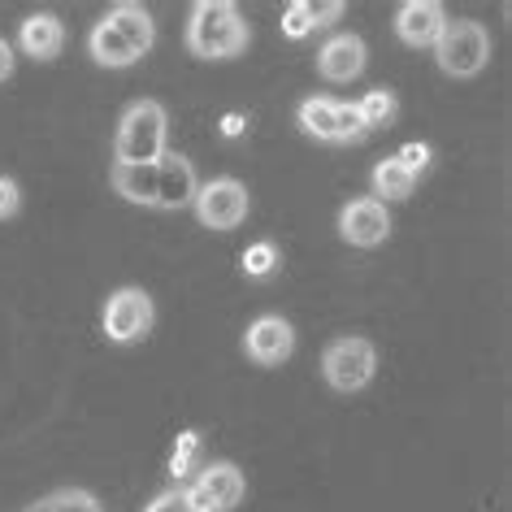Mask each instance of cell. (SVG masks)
<instances>
[{"label":"cell","mask_w":512,"mask_h":512,"mask_svg":"<svg viewBox=\"0 0 512 512\" xmlns=\"http://www.w3.org/2000/svg\"><path fill=\"white\" fill-rule=\"evenodd\" d=\"M335 126H339V144H356L365 139V122H361V109L348 105V100H335Z\"/></svg>","instance_id":"22"},{"label":"cell","mask_w":512,"mask_h":512,"mask_svg":"<svg viewBox=\"0 0 512 512\" xmlns=\"http://www.w3.org/2000/svg\"><path fill=\"white\" fill-rule=\"evenodd\" d=\"M283 35H287V40H304V35H313V22L304 18V5H300V0L283 9Z\"/></svg>","instance_id":"25"},{"label":"cell","mask_w":512,"mask_h":512,"mask_svg":"<svg viewBox=\"0 0 512 512\" xmlns=\"http://www.w3.org/2000/svg\"><path fill=\"white\" fill-rule=\"evenodd\" d=\"M365 70V40L361 35H330L317 53V74L326 83H352Z\"/></svg>","instance_id":"12"},{"label":"cell","mask_w":512,"mask_h":512,"mask_svg":"<svg viewBox=\"0 0 512 512\" xmlns=\"http://www.w3.org/2000/svg\"><path fill=\"white\" fill-rule=\"evenodd\" d=\"M144 512H191L187 491H183V486H174V491H161V495L152 499V504H148Z\"/></svg>","instance_id":"27"},{"label":"cell","mask_w":512,"mask_h":512,"mask_svg":"<svg viewBox=\"0 0 512 512\" xmlns=\"http://www.w3.org/2000/svg\"><path fill=\"white\" fill-rule=\"evenodd\" d=\"M443 27H447V14L439 0H408V5L395 9V35L408 48H434Z\"/></svg>","instance_id":"10"},{"label":"cell","mask_w":512,"mask_h":512,"mask_svg":"<svg viewBox=\"0 0 512 512\" xmlns=\"http://www.w3.org/2000/svg\"><path fill=\"white\" fill-rule=\"evenodd\" d=\"M27 512H100L92 491H79V486H66V491H53L40 504H31Z\"/></svg>","instance_id":"19"},{"label":"cell","mask_w":512,"mask_h":512,"mask_svg":"<svg viewBox=\"0 0 512 512\" xmlns=\"http://www.w3.org/2000/svg\"><path fill=\"white\" fill-rule=\"evenodd\" d=\"M196 452H200V434L183 430V434H178V443H174V452H170V473H174V478H183V473L196 465Z\"/></svg>","instance_id":"23"},{"label":"cell","mask_w":512,"mask_h":512,"mask_svg":"<svg viewBox=\"0 0 512 512\" xmlns=\"http://www.w3.org/2000/svg\"><path fill=\"white\" fill-rule=\"evenodd\" d=\"M87 53H92L96 66H105V70H126V66H135L139 53L131 44H126V35L113 27L109 18H100L92 35H87Z\"/></svg>","instance_id":"14"},{"label":"cell","mask_w":512,"mask_h":512,"mask_svg":"<svg viewBox=\"0 0 512 512\" xmlns=\"http://www.w3.org/2000/svg\"><path fill=\"white\" fill-rule=\"evenodd\" d=\"M300 5H304V18L313 22V31H317V27H330L335 18H343V5H339V0H326V5H317V0H300Z\"/></svg>","instance_id":"24"},{"label":"cell","mask_w":512,"mask_h":512,"mask_svg":"<svg viewBox=\"0 0 512 512\" xmlns=\"http://www.w3.org/2000/svg\"><path fill=\"white\" fill-rule=\"evenodd\" d=\"M252 31L230 0H200L187 18V48L200 61H230L248 48Z\"/></svg>","instance_id":"1"},{"label":"cell","mask_w":512,"mask_h":512,"mask_svg":"<svg viewBox=\"0 0 512 512\" xmlns=\"http://www.w3.org/2000/svg\"><path fill=\"white\" fill-rule=\"evenodd\" d=\"M196 170H191V161L183 152H161L157 161V209H187L191 200H196Z\"/></svg>","instance_id":"11"},{"label":"cell","mask_w":512,"mask_h":512,"mask_svg":"<svg viewBox=\"0 0 512 512\" xmlns=\"http://www.w3.org/2000/svg\"><path fill=\"white\" fill-rule=\"evenodd\" d=\"M109 183H113V191H118L122 200L157 209V165H118L113 161Z\"/></svg>","instance_id":"15"},{"label":"cell","mask_w":512,"mask_h":512,"mask_svg":"<svg viewBox=\"0 0 512 512\" xmlns=\"http://www.w3.org/2000/svg\"><path fill=\"white\" fill-rule=\"evenodd\" d=\"M374 369H378V352H374V343L361 335H343L335 343H326V352H322V374L330 387L343 395L369 387Z\"/></svg>","instance_id":"4"},{"label":"cell","mask_w":512,"mask_h":512,"mask_svg":"<svg viewBox=\"0 0 512 512\" xmlns=\"http://www.w3.org/2000/svg\"><path fill=\"white\" fill-rule=\"evenodd\" d=\"M413 187H417V178L408 174L395 157H387V161H378V165H374V200H378V204L413 196Z\"/></svg>","instance_id":"18"},{"label":"cell","mask_w":512,"mask_h":512,"mask_svg":"<svg viewBox=\"0 0 512 512\" xmlns=\"http://www.w3.org/2000/svg\"><path fill=\"white\" fill-rule=\"evenodd\" d=\"M395 161H400L404 170L417 178V174H421V170H426V165H430V144H404L400 152H395Z\"/></svg>","instance_id":"26"},{"label":"cell","mask_w":512,"mask_h":512,"mask_svg":"<svg viewBox=\"0 0 512 512\" xmlns=\"http://www.w3.org/2000/svg\"><path fill=\"white\" fill-rule=\"evenodd\" d=\"M434 61H439V70L447 79H473V74H482V66L491 61V35L473 18L447 22L443 35L434 40Z\"/></svg>","instance_id":"3"},{"label":"cell","mask_w":512,"mask_h":512,"mask_svg":"<svg viewBox=\"0 0 512 512\" xmlns=\"http://www.w3.org/2000/svg\"><path fill=\"white\" fill-rule=\"evenodd\" d=\"M339 235H343V243H352V248H378V243H387V235H391L387 204H378L374 196H361V200L343 204Z\"/></svg>","instance_id":"9"},{"label":"cell","mask_w":512,"mask_h":512,"mask_svg":"<svg viewBox=\"0 0 512 512\" xmlns=\"http://www.w3.org/2000/svg\"><path fill=\"white\" fill-rule=\"evenodd\" d=\"M356 109H361L365 131H374V126H391V122H395V96H391V92H365L361 100H356Z\"/></svg>","instance_id":"20"},{"label":"cell","mask_w":512,"mask_h":512,"mask_svg":"<svg viewBox=\"0 0 512 512\" xmlns=\"http://www.w3.org/2000/svg\"><path fill=\"white\" fill-rule=\"evenodd\" d=\"M152 330V296L139 287L113 291L105 304V335L113 343H139Z\"/></svg>","instance_id":"7"},{"label":"cell","mask_w":512,"mask_h":512,"mask_svg":"<svg viewBox=\"0 0 512 512\" xmlns=\"http://www.w3.org/2000/svg\"><path fill=\"white\" fill-rule=\"evenodd\" d=\"M105 18H109L113 27H118V31L126 35V44H131L139 57H144L148 48H152V40H157V27H152V14H148L144 5H135V0H122V5H113Z\"/></svg>","instance_id":"16"},{"label":"cell","mask_w":512,"mask_h":512,"mask_svg":"<svg viewBox=\"0 0 512 512\" xmlns=\"http://www.w3.org/2000/svg\"><path fill=\"white\" fill-rule=\"evenodd\" d=\"M296 118H300V131H304V135L322 139V144H339L335 100H330V96H309V100H300Z\"/></svg>","instance_id":"17"},{"label":"cell","mask_w":512,"mask_h":512,"mask_svg":"<svg viewBox=\"0 0 512 512\" xmlns=\"http://www.w3.org/2000/svg\"><path fill=\"white\" fill-rule=\"evenodd\" d=\"M14 74V48H9V40H0V83Z\"/></svg>","instance_id":"29"},{"label":"cell","mask_w":512,"mask_h":512,"mask_svg":"<svg viewBox=\"0 0 512 512\" xmlns=\"http://www.w3.org/2000/svg\"><path fill=\"white\" fill-rule=\"evenodd\" d=\"M165 109L157 100H135L126 105L122 122H118V144H113V161L118 165H157L165 152Z\"/></svg>","instance_id":"2"},{"label":"cell","mask_w":512,"mask_h":512,"mask_svg":"<svg viewBox=\"0 0 512 512\" xmlns=\"http://www.w3.org/2000/svg\"><path fill=\"white\" fill-rule=\"evenodd\" d=\"M22 209V191H18V183L9 174H0V222L5 217H14Z\"/></svg>","instance_id":"28"},{"label":"cell","mask_w":512,"mask_h":512,"mask_svg":"<svg viewBox=\"0 0 512 512\" xmlns=\"http://www.w3.org/2000/svg\"><path fill=\"white\" fill-rule=\"evenodd\" d=\"M191 209H196L200 226L235 230V226H243V217H248V187H243L239 178H209L204 187H196Z\"/></svg>","instance_id":"5"},{"label":"cell","mask_w":512,"mask_h":512,"mask_svg":"<svg viewBox=\"0 0 512 512\" xmlns=\"http://www.w3.org/2000/svg\"><path fill=\"white\" fill-rule=\"evenodd\" d=\"M183 491H187L191 512H230L243 499V473L230 460H217V465H204L200 478L183 486Z\"/></svg>","instance_id":"6"},{"label":"cell","mask_w":512,"mask_h":512,"mask_svg":"<svg viewBox=\"0 0 512 512\" xmlns=\"http://www.w3.org/2000/svg\"><path fill=\"white\" fill-rule=\"evenodd\" d=\"M243 352H248V361L274 369V365H283L287 356L296 352V330H291L287 317L265 313V317H256V322L248 326V335H243Z\"/></svg>","instance_id":"8"},{"label":"cell","mask_w":512,"mask_h":512,"mask_svg":"<svg viewBox=\"0 0 512 512\" xmlns=\"http://www.w3.org/2000/svg\"><path fill=\"white\" fill-rule=\"evenodd\" d=\"M18 44L35 61H53L61 53V44H66V27L57 22V14H31L18 27Z\"/></svg>","instance_id":"13"},{"label":"cell","mask_w":512,"mask_h":512,"mask_svg":"<svg viewBox=\"0 0 512 512\" xmlns=\"http://www.w3.org/2000/svg\"><path fill=\"white\" fill-rule=\"evenodd\" d=\"M222 135H226V139L243 135V113H226V122H222Z\"/></svg>","instance_id":"30"},{"label":"cell","mask_w":512,"mask_h":512,"mask_svg":"<svg viewBox=\"0 0 512 512\" xmlns=\"http://www.w3.org/2000/svg\"><path fill=\"white\" fill-rule=\"evenodd\" d=\"M278 265V248L274 243H252L248 252H243V274L248 278H270Z\"/></svg>","instance_id":"21"}]
</instances>
